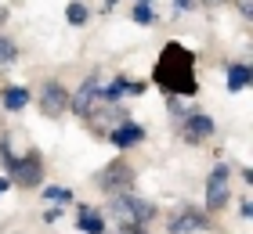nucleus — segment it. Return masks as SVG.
I'll return each instance as SVG.
<instances>
[{
  "label": "nucleus",
  "mask_w": 253,
  "mask_h": 234,
  "mask_svg": "<svg viewBox=\"0 0 253 234\" xmlns=\"http://www.w3.org/2000/svg\"><path fill=\"white\" fill-rule=\"evenodd\" d=\"M43 198H47V205H69L73 202V191H69V187H47Z\"/></svg>",
  "instance_id": "14"
},
{
  "label": "nucleus",
  "mask_w": 253,
  "mask_h": 234,
  "mask_svg": "<svg viewBox=\"0 0 253 234\" xmlns=\"http://www.w3.org/2000/svg\"><path fill=\"white\" fill-rule=\"evenodd\" d=\"M40 108H43V115H62L69 108V90L58 83V79H47V83H43V90H40Z\"/></svg>",
  "instance_id": "8"
},
{
  "label": "nucleus",
  "mask_w": 253,
  "mask_h": 234,
  "mask_svg": "<svg viewBox=\"0 0 253 234\" xmlns=\"http://www.w3.org/2000/svg\"><path fill=\"white\" fill-rule=\"evenodd\" d=\"M250 87V65L232 62L228 65V90H246Z\"/></svg>",
  "instance_id": "12"
},
{
  "label": "nucleus",
  "mask_w": 253,
  "mask_h": 234,
  "mask_svg": "<svg viewBox=\"0 0 253 234\" xmlns=\"http://www.w3.org/2000/svg\"><path fill=\"white\" fill-rule=\"evenodd\" d=\"M213 119L206 112H199V108H188L185 115L177 119V134H181V140L185 144H199V140H206V137H213Z\"/></svg>",
  "instance_id": "5"
},
{
  "label": "nucleus",
  "mask_w": 253,
  "mask_h": 234,
  "mask_svg": "<svg viewBox=\"0 0 253 234\" xmlns=\"http://www.w3.org/2000/svg\"><path fill=\"white\" fill-rule=\"evenodd\" d=\"M105 137H109L116 148H134V144H141V140H145V126H137L134 119H123L120 126H112Z\"/></svg>",
  "instance_id": "9"
},
{
  "label": "nucleus",
  "mask_w": 253,
  "mask_h": 234,
  "mask_svg": "<svg viewBox=\"0 0 253 234\" xmlns=\"http://www.w3.org/2000/svg\"><path fill=\"white\" fill-rule=\"evenodd\" d=\"M228 198H232V169L224 162H217L210 169V177H206V209L217 213V209L228 205Z\"/></svg>",
  "instance_id": "4"
},
{
  "label": "nucleus",
  "mask_w": 253,
  "mask_h": 234,
  "mask_svg": "<svg viewBox=\"0 0 253 234\" xmlns=\"http://www.w3.org/2000/svg\"><path fill=\"white\" fill-rule=\"evenodd\" d=\"M116 234H148V231H145L141 224H120V231H116Z\"/></svg>",
  "instance_id": "17"
},
{
  "label": "nucleus",
  "mask_w": 253,
  "mask_h": 234,
  "mask_svg": "<svg viewBox=\"0 0 253 234\" xmlns=\"http://www.w3.org/2000/svg\"><path fill=\"white\" fill-rule=\"evenodd\" d=\"M98 187H101L105 195H120V191H130V187H134V169L126 166L123 159L109 162V166L98 173Z\"/></svg>",
  "instance_id": "6"
},
{
  "label": "nucleus",
  "mask_w": 253,
  "mask_h": 234,
  "mask_svg": "<svg viewBox=\"0 0 253 234\" xmlns=\"http://www.w3.org/2000/svg\"><path fill=\"white\" fill-rule=\"evenodd\" d=\"M109 209H112V216H116L120 224H141V227L156 216V205L145 202V198H137V195H130V191L112 195L109 198Z\"/></svg>",
  "instance_id": "3"
},
{
  "label": "nucleus",
  "mask_w": 253,
  "mask_h": 234,
  "mask_svg": "<svg viewBox=\"0 0 253 234\" xmlns=\"http://www.w3.org/2000/svg\"><path fill=\"white\" fill-rule=\"evenodd\" d=\"M4 22H7V7L0 4V26H4Z\"/></svg>",
  "instance_id": "22"
},
{
  "label": "nucleus",
  "mask_w": 253,
  "mask_h": 234,
  "mask_svg": "<svg viewBox=\"0 0 253 234\" xmlns=\"http://www.w3.org/2000/svg\"><path fill=\"white\" fill-rule=\"evenodd\" d=\"M76 224L84 234H105V220H101V213L94 205H80V213H76Z\"/></svg>",
  "instance_id": "10"
},
{
  "label": "nucleus",
  "mask_w": 253,
  "mask_h": 234,
  "mask_svg": "<svg viewBox=\"0 0 253 234\" xmlns=\"http://www.w3.org/2000/svg\"><path fill=\"white\" fill-rule=\"evenodd\" d=\"M7 187H11V180H7V177H0V195H4Z\"/></svg>",
  "instance_id": "21"
},
{
  "label": "nucleus",
  "mask_w": 253,
  "mask_h": 234,
  "mask_svg": "<svg viewBox=\"0 0 253 234\" xmlns=\"http://www.w3.org/2000/svg\"><path fill=\"white\" fill-rule=\"evenodd\" d=\"M15 58H18V47L11 43L7 36H0V68H7V65H15Z\"/></svg>",
  "instance_id": "16"
},
{
  "label": "nucleus",
  "mask_w": 253,
  "mask_h": 234,
  "mask_svg": "<svg viewBox=\"0 0 253 234\" xmlns=\"http://www.w3.org/2000/svg\"><path fill=\"white\" fill-rule=\"evenodd\" d=\"M58 216H62V205H51L47 213H43V220H47V224H54V220H58Z\"/></svg>",
  "instance_id": "19"
},
{
  "label": "nucleus",
  "mask_w": 253,
  "mask_h": 234,
  "mask_svg": "<svg viewBox=\"0 0 253 234\" xmlns=\"http://www.w3.org/2000/svg\"><path fill=\"white\" fill-rule=\"evenodd\" d=\"M195 231H210V216L195 205H181L174 216H170L167 234H195Z\"/></svg>",
  "instance_id": "7"
},
{
  "label": "nucleus",
  "mask_w": 253,
  "mask_h": 234,
  "mask_svg": "<svg viewBox=\"0 0 253 234\" xmlns=\"http://www.w3.org/2000/svg\"><path fill=\"white\" fill-rule=\"evenodd\" d=\"M0 159L7 166V180L18 187H40L43 180V159L37 151H26V155H11V144L0 140Z\"/></svg>",
  "instance_id": "2"
},
{
  "label": "nucleus",
  "mask_w": 253,
  "mask_h": 234,
  "mask_svg": "<svg viewBox=\"0 0 253 234\" xmlns=\"http://www.w3.org/2000/svg\"><path fill=\"white\" fill-rule=\"evenodd\" d=\"M210 4H217V0H210Z\"/></svg>",
  "instance_id": "23"
},
{
  "label": "nucleus",
  "mask_w": 253,
  "mask_h": 234,
  "mask_svg": "<svg viewBox=\"0 0 253 234\" xmlns=\"http://www.w3.org/2000/svg\"><path fill=\"white\" fill-rule=\"evenodd\" d=\"M65 18H69V26H84V22L90 18V11H87V4H80V0H73V4L65 7Z\"/></svg>",
  "instance_id": "13"
},
{
  "label": "nucleus",
  "mask_w": 253,
  "mask_h": 234,
  "mask_svg": "<svg viewBox=\"0 0 253 234\" xmlns=\"http://www.w3.org/2000/svg\"><path fill=\"white\" fill-rule=\"evenodd\" d=\"M152 83L163 94H174V98H192L199 90V79H195V54L185 43H167L159 51V62L152 68Z\"/></svg>",
  "instance_id": "1"
},
{
  "label": "nucleus",
  "mask_w": 253,
  "mask_h": 234,
  "mask_svg": "<svg viewBox=\"0 0 253 234\" xmlns=\"http://www.w3.org/2000/svg\"><path fill=\"white\" fill-rule=\"evenodd\" d=\"M134 22H141V26H152V22H156V11H152L148 0H137V4H134Z\"/></svg>",
  "instance_id": "15"
},
{
  "label": "nucleus",
  "mask_w": 253,
  "mask_h": 234,
  "mask_svg": "<svg viewBox=\"0 0 253 234\" xmlns=\"http://www.w3.org/2000/svg\"><path fill=\"white\" fill-rule=\"evenodd\" d=\"M239 11H243V18L250 22L253 18V0H239Z\"/></svg>",
  "instance_id": "18"
},
{
  "label": "nucleus",
  "mask_w": 253,
  "mask_h": 234,
  "mask_svg": "<svg viewBox=\"0 0 253 234\" xmlns=\"http://www.w3.org/2000/svg\"><path fill=\"white\" fill-rule=\"evenodd\" d=\"M174 4H177V11H192L195 0H174Z\"/></svg>",
  "instance_id": "20"
},
{
  "label": "nucleus",
  "mask_w": 253,
  "mask_h": 234,
  "mask_svg": "<svg viewBox=\"0 0 253 234\" xmlns=\"http://www.w3.org/2000/svg\"><path fill=\"white\" fill-rule=\"evenodd\" d=\"M0 101H4L7 112H22V108L29 104V90H26V87H7L4 94H0Z\"/></svg>",
  "instance_id": "11"
}]
</instances>
